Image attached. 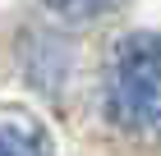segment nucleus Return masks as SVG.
I'll list each match as a JSON object with an SVG mask.
<instances>
[{
  "label": "nucleus",
  "instance_id": "nucleus-2",
  "mask_svg": "<svg viewBox=\"0 0 161 156\" xmlns=\"http://www.w3.org/2000/svg\"><path fill=\"white\" fill-rule=\"evenodd\" d=\"M0 156H51L42 124L19 110H5L0 115Z\"/></svg>",
  "mask_w": 161,
  "mask_h": 156
},
{
  "label": "nucleus",
  "instance_id": "nucleus-3",
  "mask_svg": "<svg viewBox=\"0 0 161 156\" xmlns=\"http://www.w3.org/2000/svg\"><path fill=\"white\" fill-rule=\"evenodd\" d=\"M55 14H64V19H92V14H101L106 5H115V0H46Z\"/></svg>",
  "mask_w": 161,
  "mask_h": 156
},
{
  "label": "nucleus",
  "instance_id": "nucleus-1",
  "mask_svg": "<svg viewBox=\"0 0 161 156\" xmlns=\"http://www.w3.org/2000/svg\"><path fill=\"white\" fill-rule=\"evenodd\" d=\"M106 110L120 129L161 138V32H134L111 51Z\"/></svg>",
  "mask_w": 161,
  "mask_h": 156
}]
</instances>
